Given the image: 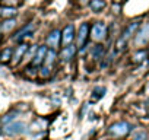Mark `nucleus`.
Wrapping results in <instances>:
<instances>
[{
	"instance_id": "1",
	"label": "nucleus",
	"mask_w": 149,
	"mask_h": 140,
	"mask_svg": "<svg viewBox=\"0 0 149 140\" xmlns=\"http://www.w3.org/2000/svg\"><path fill=\"white\" fill-rule=\"evenodd\" d=\"M137 29H139V22H132V24H129V26L124 29V32H123V35L120 37V40L117 41V48L118 50H123L124 48V45H126V42L137 32Z\"/></svg>"
},
{
	"instance_id": "2",
	"label": "nucleus",
	"mask_w": 149,
	"mask_h": 140,
	"mask_svg": "<svg viewBox=\"0 0 149 140\" xmlns=\"http://www.w3.org/2000/svg\"><path fill=\"white\" fill-rule=\"evenodd\" d=\"M132 130V125L127 123V121H118V123H114L110 125L108 131L110 134H113L114 137H123V136H127Z\"/></svg>"
},
{
	"instance_id": "3",
	"label": "nucleus",
	"mask_w": 149,
	"mask_h": 140,
	"mask_svg": "<svg viewBox=\"0 0 149 140\" xmlns=\"http://www.w3.org/2000/svg\"><path fill=\"white\" fill-rule=\"evenodd\" d=\"M149 42V22H145L142 26H139L137 32L134 34V44L137 47L146 45Z\"/></svg>"
},
{
	"instance_id": "4",
	"label": "nucleus",
	"mask_w": 149,
	"mask_h": 140,
	"mask_svg": "<svg viewBox=\"0 0 149 140\" xmlns=\"http://www.w3.org/2000/svg\"><path fill=\"white\" fill-rule=\"evenodd\" d=\"M3 131L8 136H19V134L26 133V124L25 123H21V121H13V123L6 124L5 128H3Z\"/></svg>"
},
{
	"instance_id": "5",
	"label": "nucleus",
	"mask_w": 149,
	"mask_h": 140,
	"mask_svg": "<svg viewBox=\"0 0 149 140\" xmlns=\"http://www.w3.org/2000/svg\"><path fill=\"white\" fill-rule=\"evenodd\" d=\"M28 48H29V47H28V44L21 42V44H19V45H18V47L13 50V57H12V61H10V63L16 66V64H18V63H19V61H21V60L25 57V54H26Z\"/></svg>"
},
{
	"instance_id": "6",
	"label": "nucleus",
	"mask_w": 149,
	"mask_h": 140,
	"mask_svg": "<svg viewBox=\"0 0 149 140\" xmlns=\"http://www.w3.org/2000/svg\"><path fill=\"white\" fill-rule=\"evenodd\" d=\"M107 35V26L105 24L102 22H97L94 26H92V38L95 41H102Z\"/></svg>"
},
{
	"instance_id": "7",
	"label": "nucleus",
	"mask_w": 149,
	"mask_h": 140,
	"mask_svg": "<svg viewBox=\"0 0 149 140\" xmlns=\"http://www.w3.org/2000/svg\"><path fill=\"white\" fill-rule=\"evenodd\" d=\"M47 51H48V48H47L45 45L38 47L37 51H35V55H34V58H32V61H31V64H32L34 67H40V66L44 63V60H45Z\"/></svg>"
},
{
	"instance_id": "8",
	"label": "nucleus",
	"mask_w": 149,
	"mask_h": 140,
	"mask_svg": "<svg viewBox=\"0 0 149 140\" xmlns=\"http://www.w3.org/2000/svg\"><path fill=\"white\" fill-rule=\"evenodd\" d=\"M32 32H34V25H32V24H28V25H25L22 29H19V31L12 37V40L16 41V42H21V41H24L26 37L32 35Z\"/></svg>"
},
{
	"instance_id": "9",
	"label": "nucleus",
	"mask_w": 149,
	"mask_h": 140,
	"mask_svg": "<svg viewBox=\"0 0 149 140\" xmlns=\"http://www.w3.org/2000/svg\"><path fill=\"white\" fill-rule=\"evenodd\" d=\"M88 38H89V25L86 22H84L79 26V31H78V44H79V47H85Z\"/></svg>"
},
{
	"instance_id": "10",
	"label": "nucleus",
	"mask_w": 149,
	"mask_h": 140,
	"mask_svg": "<svg viewBox=\"0 0 149 140\" xmlns=\"http://www.w3.org/2000/svg\"><path fill=\"white\" fill-rule=\"evenodd\" d=\"M60 41H61V32L60 31H51L50 35L47 37V45L51 48V50H56L58 45H60Z\"/></svg>"
},
{
	"instance_id": "11",
	"label": "nucleus",
	"mask_w": 149,
	"mask_h": 140,
	"mask_svg": "<svg viewBox=\"0 0 149 140\" xmlns=\"http://www.w3.org/2000/svg\"><path fill=\"white\" fill-rule=\"evenodd\" d=\"M73 38H74V26L73 25L64 26V29L61 32V42L64 44V47L69 45V44H72Z\"/></svg>"
},
{
	"instance_id": "12",
	"label": "nucleus",
	"mask_w": 149,
	"mask_h": 140,
	"mask_svg": "<svg viewBox=\"0 0 149 140\" xmlns=\"http://www.w3.org/2000/svg\"><path fill=\"white\" fill-rule=\"evenodd\" d=\"M74 54H76V47L72 45V44H69V45H66V47L61 50L60 57H61V60H63V61H69V60H72V58H73V55H74Z\"/></svg>"
},
{
	"instance_id": "13",
	"label": "nucleus",
	"mask_w": 149,
	"mask_h": 140,
	"mask_svg": "<svg viewBox=\"0 0 149 140\" xmlns=\"http://www.w3.org/2000/svg\"><path fill=\"white\" fill-rule=\"evenodd\" d=\"M18 13L16 8H10V6H0V18L2 19H12L15 18Z\"/></svg>"
},
{
	"instance_id": "14",
	"label": "nucleus",
	"mask_w": 149,
	"mask_h": 140,
	"mask_svg": "<svg viewBox=\"0 0 149 140\" xmlns=\"http://www.w3.org/2000/svg\"><path fill=\"white\" fill-rule=\"evenodd\" d=\"M15 26H16V21H15V18H12V19H3L2 22H0V31H2L3 34L10 32Z\"/></svg>"
},
{
	"instance_id": "15",
	"label": "nucleus",
	"mask_w": 149,
	"mask_h": 140,
	"mask_svg": "<svg viewBox=\"0 0 149 140\" xmlns=\"http://www.w3.org/2000/svg\"><path fill=\"white\" fill-rule=\"evenodd\" d=\"M13 57V48L12 47H6L0 51V61L2 63H10Z\"/></svg>"
},
{
	"instance_id": "16",
	"label": "nucleus",
	"mask_w": 149,
	"mask_h": 140,
	"mask_svg": "<svg viewBox=\"0 0 149 140\" xmlns=\"http://www.w3.org/2000/svg\"><path fill=\"white\" fill-rule=\"evenodd\" d=\"M89 6H91V9L94 12H100V10H102L105 8V2L104 0H91Z\"/></svg>"
},
{
	"instance_id": "17",
	"label": "nucleus",
	"mask_w": 149,
	"mask_h": 140,
	"mask_svg": "<svg viewBox=\"0 0 149 140\" xmlns=\"http://www.w3.org/2000/svg\"><path fill=\"white\" fill-rule=\"evenodd\" d=\"M54 60H56V51L50 48V50L47 51V55H45V60H44V66L50 67V66L54 63Z\"/></svg>"
},
{
	"instance_id": "18",
	"label": "nucleus",
	"mask_w": 149,
	"mask_h": 140,
	"mask_svg": "<svg viewBox=\"0 0 149 140\" xmlns=\"http://www.w3.org/2000/svg\"><path fill=\"white\" fill-rule=\"evenodd\" d=\"M105 88H102V86H97V88H94V91H92V101H97V99H100V98H102L104 96V94H105Z\"/></svg>"
},
{
	"instance_id": "19",
	"label": "nucleus",
	"mask_w": 149,
	"mask_h": 140,
	"mask_svg": "<svg viewBox=\"0 0 149 140\" xmlns=\"http://www.w3.org/2000/svg\"><path fill=\"white\" fill-rule=\"evenodd\" d=\"M132 140H149V134L145 130H137L133 133V139Z\"/></svg>"
},
{
	"instance_id": "20",
	"label": "nucleus",
	"mask_w": 149,
	"mask_h": 140,
	"mask_svg": "<svg viewBox=\"0 0 149 140\" xmlns=\"http://www.w3.org/2000/svg\"><path fill=\"white\" fill-rule=\"evenodd\" d=\"M92 57L95 58V60H98V58H102L104 57V47L102 45H95L94 47V50H92Z\"/></svg>"
},
{
	"instance_id": "21",
	"label": "nucleus",
	"mask_w": 149,
	"mask_h": 140,
	"mask_svg": "<svg viewBox=\"0 0 149 140\" xmlns=\"http://www.w3.org/2000/svg\"><path fill=\"white\" fill-rule=\"evenodd\" d=\"M146 57H148V51H137V53H134V54H133V57H132V58H133V61H134V63H142Z\"/></svg>"
},
{
	"instance_id": "22",
	"label": "nucleus",
	"mask_w": 149,
	"mask_h": 140,
	"mask_svg": "<svg viewBox=\"0 0 149 140\" xmlns=\"http://www.w3.org/2000/svg\"><path fill=\"white\" fill-rule=\"evenodd\" d=\"M16 115H18V112H10V114H6L3 118H2V123L6 125V124H9V123H13L15 120H16Z\"/></svg>"
},
{
	"instance_id": "23",
	"label": "nucleus",
	"mask_w": 149,
	"mask_h": 140,
	"mask_svg": "<svg viewBox=\"0 0 149 140\" xmlns=\"http://www.w3.org/2000/svg\"><path fill=\"white\" fill-rule=\"evenodd\" d=\"M40 76H41V78H48V76H50V67L42 66V67L40 69Z\"/></svg>"
},
{
	"instance_id": "24",
	"label": "nucleus",
	"mask_w": 149,
	"mask_h": 140,
	"mask_svg": "<svg viewBox=\"0 0 149 140\" xmlns=\"http://www.w3.org/2000/svg\"><path fill=\"white\" fill-rule=\"evenodd\" d=\"M2 40H3V32L0 31V41H2Z\"/></svg>"
},
{
	"instance_id": "25",
	"label": "nucleus",
	"mask_w": 149,
	"mask_h": 140,
	"mask_svg": "<svg viewBox=\"0 0 149 140\" xmlns=\"http://www.w3.org/2000/svg\"><path fill=\"white\" fill-rule=\"evenodd\" d=\"M146 94H148V95H149V85H148V86H146Z\"/></svg>"
},
{
	"instance_id": "26",
	"label": "nucleus",
	"mask_w": 149,
	"mask_h": 140,
	"mask_svg": "<svg viewBox=\"0 0 149 140\" xmlns=\"http://www.w3.org/2000/svg\"><path fill=\"white\" fill-rule=\"evenodd\" d=\"M146 104H148V105H149V99H148V102H146Z\"/></svg>"
}]
</instances>
